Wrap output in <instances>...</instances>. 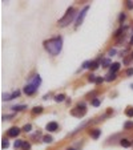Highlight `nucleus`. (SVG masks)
Returning a JSON list of instances; mask_svg holds the SVG:
<instances>
[{
  "instance_id": "obj_4",
  "label": "nucleus",
  "mask_w": 133,
  "mask_h": 150,
  "mask_svg": "<svg viewBox=\"0 0 133 150\" xmlns=\"http://www.w3.org/2000/svg\"><path fill=\"white\" fill-rule=\"evenodd\" d=\"M88 9H89V5H85V7L81 9L80 15L77 16V19H76V27L81 25V23H83V20H84V17H85V15H87V12H88Z\"/></svg>"
},
{
  "instance_id": "obj_30",
  "label": "nucleus",
  "mask_w": 133,
  "mask_h": 150,
  "mask_svg": "<svg viewBox=\"0 0 133 150\" xmlns=\"http://www.w3.org/2000/svg\"><path fill=\"white\" fill-rule=\"evenodd\" d=\"M118 20H120V23H123V21L125 20V13H121L120 17H118Z\"/></svg>"
},
{
  "instance_id": "obj_36",
  "label": "nucleus",
  "mask_w": 133,
  "mask_h": 150,
  "mask_svg": "<svg viewBox=\"0 0 133 150\" xmlns=\"http://www.w3.org/2000/svg\"><path fill=\"white\" fill-rule=\"evenodd\" d=\"M130 59H133V52H132V54H130Z\"/></svg>"
},
{
  "instance_id": "obj_28",
  "label": "nucleus",
  "mask_w": 133,
  "mask_h": 150,
  "mask_svg": "<svg viewBox=\"0 0 133 150\" xmlns=\"http://www.w3.org/2000/svg\"><path fill=\"white\" fill-rule=\"evenodd\" d=\"M89 65H91V61H84V63H83V69L89 68Z\"/></svg>"
},
{
  "instance_id": "obj_23",
  "label": "nucleus",
  "mask_w": 133,
  "mask_h": 150,
  "mask_svg": "<svg viewBox=\"0 0 133 150\" xmlns=\"http://www.w3.org/2000/svg\"><path fill=\"white\" fill-rule=\"evenodd\" d=\"M41 112H43V108H41V106H36V108H33V110H32L33 114H39V113H41Z\"/></svg>"
},
{
  "instance_id": "obj_18",
  "label": "nucleus",
  "mask_w": 133,
  "mask_h": 150,
  "mask_svg": "<svg viewBox=\"0 0 133 150\" xmlns=\"http://www.w3.org/2000/svg\"><path fill=\"white\" fill-rule=\"evenodd\" d=\"M132 128H133V122H132V121H127V122L124 124V129H125V130L132 129Z\"/></svg>"
},
{
  "instance_id": "obj_20",
  "label": "nucleus",
  "mask_w": 133,
  "mask_h": 150,
  "mask_svg": "<svg viewBox=\"0 0 133 150\" xmlns=\"http://www.w3.org/2000/svg\"><path fill=\"white\" fill-rule=\"evenodd\" d=\"M31 130H32V125H31V124H27V125L23 126V132L28 133V132H31Z\"/></svg>"
},
{
  "instance_id": "obj_35",
  "label": "nucleus",
  "mask_w": 133,
  "mask_h": 150,
  "mask_svg": "<svg viewBox=\"0 0 133 150\" xmlns=\"http://www.w3.org/2000/svg\"><path fill=\"white\" fill-rule=\"evenodd\" d=\"M130 44H133V36L130 37Z\"/></svg>"
},
{
  "instance_id": "obj_24",
  "label": "nucleus",
  "mask_w": 133,
  "mask_h": 150,
  "mask_svg": "<svg viewBox=\"0 0 133 150\" xmlns=\"http://www.w3.org/2000/svg\"><path fill=\"white\" fill-rule=\"evenodd\" d=\"M125 114H127L128 117H133V108H128L125 110Z\"/></svg>"
},
{
  "instance_id": "obj_31",
  "label": "nucleus",
  "mask_w": 133,
  "mask_h": 150,
  "mask_svg": "<svg viewBox=\"0 0 133 150\" xmlns=\"http://www.w3.org/2000/svg\"><path fill=\"white\" fill-rule=\"evenodd\" d=\"M103 81H104L103 77H97V78H96V84H101Z\"/></svg>"
},
{
  "instance_id": "obj_11",
  "label": "nucleus",
  "mask_w": 133,
  "mask_h": 150,
  "mask_svg": "<svg viewBox=\"0 0 133 150\" xmlns=\"http://www.w3.org/2000/svg\"><path fill=\"white\" fill-rule=\"evenodd\" d=\"M116 77H117V76H116V73H108V74L105 76V78H104V80H105V81H115Z\"/></svg>"
},
{
  "instance_id": "obj_5",
  "label": "nucleus",
  "mask_w": 133,
  "mask_h": 150,
  "mask_svg": "<svg viewBox=\"0 0 133 150\" xmlns=\"http://www.w3.org/2000/svg\"><path fill=\"white\" fill-rule=\"evenodd\" d=\"M36 86L35 85H32V84H28V85H25V88H24V93L25 94H28V96H31V94H33L36 92Z\"/></svg>"
},
{
  "instance_id": "obj_8",
  "label": "nucleus",
  "mask_w": 133,
  "mask_h": 150,
  "mask_svg": "<svg viewBox=\"0 0 133 150\" xmlns=\"http://www.w3.org/2000/svg\"><path fill=\"white\" fill-rule=\"evenodd\" d=\"M29 84H32V85H35V86L37 88V86H39V85L41 84V80H40V77H39V76L36 74V76H33V78L31 80V83H29Z\"/></svg>"
},
{
  "instance_id": "obj_26",
  "label": "nucleus",
  "mask_w": 133,
  "mask_h": 150,
  "mask_svg": "<svg viewBox=\"0 0 133 150\" xmlns=\"http://www.w3.org/2000/svg\"><path fill=\"white\" fill-rule=\"evenodd\" d=\"M8 146H9V142H8L7 140H3V141H2V147H3V149H7Z\"/></svg>"
},
{
  "instance_id": "obj_22",
  "label": "nucleus",
  "mask_w": 133,
  "mask_h": 150,
  "mask_svg": "<svg viewBox=\"0 0 133 150\" xmlns=\"http://www.w3.org/2000/svg\"><path fill=\"white\" fill-rule=\"evenodd\" d=\"M14 146H15V149L21 147V146H23V141H21V140H16V141H15V144H14Z\"/></svg>"
},
{
  "instance_id": "obj_12",
  "label": "nucleus",
  "mask_w": 133,
  "mask_h": 150,
  "mask_svg": "<svg viewBox=\"0 0 133 150\" xmlns=\"http://www.w3.org/2000/svg\"><path fill=\"white\" fill-rule=\"evenodd\" d=\"M120 145L123 146V147H129V146L132 145V142L128 141V140H121V141H120Z\"/></svg>"
},
{
  "instance_id": "obj_2",
  "label": "nucleus",
  "mask_w": 133,
  "mask_h": 150,
  "mask_svg": "<svg viewBox=\"0 0 133 150\" xmlns=\"http://www.w3.org/2000/svg\"><path fill=\"white\" fill-rule=\"evenodd\" d=\"M75 12H76V11H75V8H73V7L68 8V11H66V13L64 15V17H63V19H60V21H59L60 27H65V25H68L69 23L73 20L75 15H76Z\"/></svg>"
},
{
  "instance_id": "obj_25",
  "label": "nucleus",
  "mask_w": 133,
  "mask_h": 150,
  "mask_svg": "<svg viewBox=\"0 0 133 150\" xmlns=\"http://www.w3.org/2000/svg\"><path fill=\"white\" fill-rule=\"evenodd\" d=\"M21 149H23V150H29V149H31V145H29L28 142L23 141V146H21Z\"/></svg>"
},
{
  "instance_id": "obj_1",
  "label": "nucleus",
  "mask_w": 133,
  "mask_h": 150,
  "mask_svg": "<svg viewBox=\"0 0 133 150\" xmlns=\"http://www.w3.org/2000/svg\"><path fill=\"white\" fill-rule=\"evenodd\" d=\"M44 47H45V49L53 54L56 56L61 52V48H63V40L61 37H53V39H49L47 41H44Z\"/></svg>"
},
{
  "instance_id": "obj_33",
  "label": "nucleus",
  "mask_w": 133,
  "mask_h": 150,
  "mask_svg": "<svg viewBox=\"0 0 133 150\" xmlns=\"http://www.w3.org/2000/svg\"><path fill=\"white\" fill-rule=\"evenodd\" d=\"M19 96H20V92H19V90H16L15 93H12V98H15V97H19Z\"/></svg>"
},
{
  "instance_id": "obj_34",
  "label": "nucleus",
  "mask_w": 133,
  "mask_h": 150,
  "mask_svg": "<svg viewBox=\"0 0 133 150\" xmlns=\"http://www.w3.org/2000/svg\"><path fill=\"white\" fill-rule=\"evenodd\" d=\"M115 53H116V49H110V51L108 52V54H109V56H113Z\"/></svg>"
},
{
  "instance_id": "obj_19",
  "label": "nucleus",
  "mask_w": 133,
  "mask_h": 150,
  "mask_svg": "<svg viewBox=\"0 0 133 150\" xmlns=\"http://www.w3.org/2000/svg\"><path fill=\"white\" fill-rule=\"evenodd\" d=\"M2 98H3L4 101H9V100H12V94H9V93H3Z\"/></svg>"
},
{
  "instance_id": "obj_13",
  "label": "nucleus",
  "mask_w": 133,
  "mask_h": 150,
  "mask_svg": "<svg viewBox=\"0 0 133 150\" xmlns=\"http://www.w3.org/2000/svg\"><path fill=\"white\" fill-rule=\"evenodd\" d=\"M12 109H14L15 112H20V110L27 109V105H15V106H12Z\"/></svg>"
},
{
  "instance_id": "obj_21",
  "label": "nucleus",
  "mask_w": 133,
  "mask_h": 150,
  "mask_svg": "<svg viewBox=\"0 0 133 150\" xmlns=\"http://www.w3.org/2000/svg\"><path fill=\"white\" fill-rule=\"evenodd\" d=\"M100 104H101V100L100 98H93L92 100V105L93 106H100Z\"/></svg>"
},
{
  "instance_id": "obj_9",
  "label": "nucleus",
  "mask_w": 133,
  "mask_h": 150,
  "mask_svg": "<svg viewBox=\"0 0 133 150\" xmlns=\"http://www.w3.org/2000/svg\"><path fill=\"white\" fill-rule=\"evenodd\" d=\"M120 68H121V64H120V63H113L112 65H110V73H116Z\"/></svg>"
},
{
  "instance_id": "obj_17",
  "label": "nucleus",
  "mask_w": 133,
  "mask_h": 150,
  "mask_svg": "<svg viewBox=\"0 0 133 150\" xmlns=\"http://www.w3.org/2000/svg\"><path fill=\"white\" fill-rule=\"evenodd\" d=\"M43 141L45 142V144H51V142L53 141V138H52L51 135H44V137H43Z\"/></svg>"
},
{
  "instance_id": "obj_32",
  "label": "nucleus",
  "mask_w": 133,
  "mask_h": 150,
  "mask_svg": "<svg viewBox=\"0 0 133 150\" xmlns=\"http://www.w3.org/2000/svg\"><path fill=\"white\" fill-rule=\"evenodd\" d=\"M127 7H128L129 9H132V8H133V2H127Z\"/></svg>"
},
{
  "instance_id": "obj_15",
  "label": "nucleus",
  "mask_w": 133,
  "mask_h": 150,
  "mask_svg": "<svg viewBox=\"0 0 133 150\" xmlns=\"http://www.w3.org/2000/svg\"><path fill=\"white\" fill-rule=\"evenodd\" d=\"M65 100V94H57L56 97H55V101H56V102H61V101H64Z\"/></svg>"
},
{
  "instance_id": "obj_6",
  "label": "nucleus",
  "mask_w": 133,
  "mask_h": 150,
  "mask_svg": "<svg viewBox=\"0 0 133 150\" xmlns=\"http://www.w3.org/2000/svg\"><path fill=\"white\" fill-rule=\"evenodd\" d=\"M45 129H47L48 132H57V129H59V125H57V122L52 121V122H48V124H47Z\"/></svg>"
},
{
  "instance_id": "obj_16",
  "label": "nucleus",
  "mask_w": 133,
  "mask_h": 150,
  "mask_svg": "<svg viewBox=\"0 0 133 150\" xmlns=\"http://www.w3.org/2000/svg\"><path fill=\"white\" fill-rule=\"evenodd\" d=\"M113 63H110V59H104L103 60V66L104 68H108V66H110Z\"/></svg>"
},
{
  "instance_id": "obj_3",
  "label": "nucleus",
  "mask_w": 133,
  "mask_h": 150,
  "mask_svg": "<svg viewBox=\"0 0 133 150\" xmlns=\"http://www.w3.org/2000/svg\"><path fill=\"white\" fill-rule=\"evenodd\" d=\"M85 108H87V106H85V104H83V102H81V104H79V105L76 106V109H73V110H72V116H76V117H83L84 114H85V112H87V110H85Z\"/></svg>"
},
{
  "instance_id": "obj_37",
  "label": "nucleus",
  "mask_w": 133,
  "mask_h": 150,
  "mask_svg": "<svg viewBox=\"0 0 133 150\" xmlns=\"http://www.w3.org/2000/svg\"><path fill=\"white\" fill-rule=\"evenodd\" d=\"M68 150H76V149H72V147H69V149H68Z\"/></svg>"
},
{
  "instance_id": "obj_10",
  "label": "nucleus",
  "mask_w": 133,
  "mask_h": 150,
  "mask_svg": "<svg viewBox=\"0 0 133 150\" xmlns=\"http://www.w3.org/2000/svg\"><path fill=\"white\" fill-rule=\"evenodd\" d=\"M100 134H101V130H100V129H93V130H91V135H92L93 140H97V138L100 137Z\"/></svg>"
},
{
  "instance_id": "obj_7",
  "label": "nucleus",
  "mask_w": 133,
  "mask_h": 150,
  "mask_svg": "<svg viewBox=\"0 0 133 150\" xmlns=\"http://www.w3.org/2000/svg\"><path fill=\"white\" fill-rule=\"evenodd\" d=\"M19 133H20V129L16 128V126H14V128H11V129L7 132V135H8V137H17Z\"/></svg>"
},
{
  "instance_id": "obj_14",
  "label": "nucleus",
  "mask_w": 133,
  "mask_h": 150,
  "mask_svg": "<svg viewBox=\"0 0 133 150\" xmlns=\"http://www.w3.org/2000/svg\"><path fill=\"white\" fill-rule=\"evenodd\" d=\"M98 68V61L95 60V61H91V65H89V69H92V71H95V69Z\"/></svg>"
},
{
  "instance_id": "obj_27",
  "label": "nucleus",
  "mask_w": 133,
  "mask_h": 150,
  "mask_svg": "<svg viewBox=\"0 0 133 150\" xmlns=\"http://www.w3.org/2000/svg\"><path fill=\"white\" fill-rule=\"evenodd\" d=\"M96 76H93V74H89V77H88V80H89V83H96Z\"/></svg>"
},
{
  "instance_id": "obj_29",
  "label": "nucleus",
  "mask_w": 133,
  "mask_h": 150,
  "mask_svg": "<svg viewBox=\"0 0 133 150\" xmlns=\"http://www.w3.org/2000/svg\"><path fill=\"white\" fill-rule=\"evenodd\" d=\"M127 76H133V68L127 69Z\"/></svg>"
}]
</instances>
